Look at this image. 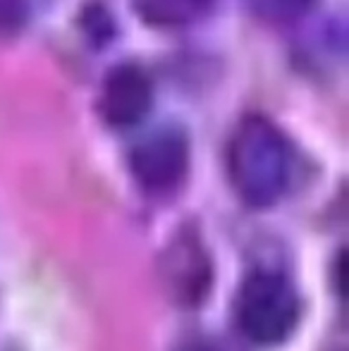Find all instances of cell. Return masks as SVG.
Masks as SVG:
<instances>
[{
    "label": "cell",
    "mask_w": 349,
    "mask_h": 351,
    "mask_svg": "<svg viewBox=\"0 0 349 351\" xmlns=\"http://www.w3.org/2000/svg\"><path fill=\"white\" fill-rule=\"evenodd\" d=\"M132 175L146 191L163 194L184 180L189 165V148L182 134L173 130L156 132L146 136L132 151Z\"/></svg>",
    "instance_id": "3"
},
{
    "label": "cell",
    "mask_w": 349,
    "mask_h": 351,
    "mask_svg": "<svg viewBox=\"0 0 349 351\" xmlns=\"http://www.w3.org/2000/svg\"><path fill=\"white\" fill-rule=\"evenodd\" d=\"M27 22V0H0V36L19 32Z\"/></svg>",
    "instance_id": "7"
},
{
    "label": "cell",
    "mask_w": 349,
    "mask_h": 351,
    "mask_svg": "<svg viewBox=\"0 0 349 351\" xmlns=\"http://www.w3.org/2000/svg\"><path fill=\"white\" fill-rule=\"evenodd\" d=\"M311 0H256L258 12L270 22H294L309 10Z\"/></svg>",
    "instance_id": "6"
},
{
    "label": "cell",
    "mask_w": 349,
    "mask_h": 351,
    "mask_svg": "<svg viewBox=\"0 0 349 351\" xmlns=\"http://www.w3.org/2000/svg\"><path fill=\"white\" fill-rule=\"evenodd\" d=\"M134 8L149 24L182 27L196 22L210 8V0H134Z\"/></svg>",
    "instance_id": "5"
},
{
    "label": "cell",
    "mask_w": 349,
    "mask_h": 351,
    "mask_svg": "<svg viewBox=\"0 0 349 351\" xmlns=\"http://www.w3.org/2000/svg\"><path fill=\"white\" fill-rule=\"evenodd\" d=\"M177 351H232L228 344L218 342V339H210V337H194V339H186L182 342Z\"/></svg>",
    "instance_id": "8"
},
{
    "label": "cell",
    "mask_w": 349,
    "mask_h": 351,
    "mask_svg": "<svg viewBox=\"0 0 349 351\" xmlns=\"http://www.w3.org/2000/svg\"><path fill=\"white\" fill-rule=\"evenodd\" d=\"M234 318L239 332L254 344L285 342L299 320V296L292 282L270 270L249 275L234 299Z\"/></svg>",
    "instance_id": "2"
},
{
    "label": "cell",
    "mask_w": 349,
    "mask_h": 351,
    "mask_svg": "<svg viewBox=\"0 0 349 351\" xmlns=\"http://www.w3.org/2000/svg\"><path fill=\"white\" fill-rule=\"evenodd\" d=\"M228 172L234 191L249 206H273L287 191L292 151L285 134L261 115L244 117L228 148Z\"/></svg>",
    "instance_id": "1"
},
{
    "label": "cell",
    "mask_w": 349,
    "mask_h": 351,
    "mask_svg": "<svg viewBox=\"0 0 349 351\" xmlns=\"http://www.w3.org/2000/svg\"><path fill=\"white\" fill-rule=\"evenodd\" d=\"M154 91L146 72L136 65H120L106 77L101 91V112L108 125L132 127L151 110Z\"/></svg>",
    "instance_id": "4"
}]
</instances>
